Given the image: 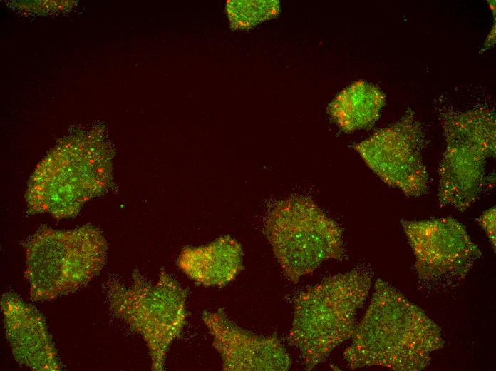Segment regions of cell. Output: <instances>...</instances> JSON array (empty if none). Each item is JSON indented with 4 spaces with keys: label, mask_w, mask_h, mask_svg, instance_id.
Wrapping results in <instances>:
<instances>
[{
    "label": "cell",
    "mask_w": 496,
    "mask_h": 371,
    "mask_svg": "<svg viewBox=\"0 0 496 371\" xmlns=\"http://www.w3.org/2000/svg\"><path fill=\"white\" fill-rule=\"evenodd\" d=\"M264 231L285 278L294 284L324 261L343 255L342 229L309 197L292 195L277 202Z\"/></svg>",
    "instance_id": "8992f818"
},
{
    "label": "cell",
    "mask_w": 496,
    "mask_h": 371,
    "mask_svg": "<svg viewBox=\"0 0 496 371\" xmlns=\"http://www.w3.org/2000/svg\"><path fill=\"white\" fill-rule=\"evenodd\" d=\"M6 337L14 357L33 370H60L61 363L43 316L14 293L2 295Z\"/></svg>",
    "instance_id": "8fae6325"
},
{
    "label": "cell",
    "mask_w": 496,
    "mask_h": 371,
    "mask_svg": "<svg viewBox=\"0 0 496 371\" xmlns=\"http://www.w3.org/2000/svg\"><path fill=\"white\" fill-rule=\"evenodd\" d=\"M445 150L439 167L438 198L441 207L462 212L487 187L486 165L495 156V115L478 108L441 113Z\"/></svg>",
    "instance_id": "5b68a950"
},
{
    "label": "cell",
    "mask_w": 496,
    "mask_h": 371,
    "mask_svg": "<svg viewBox=\"0 0 496 371\" xmlns=\"http://www.w3.org/2000/svg\"><path fill=\"white\" fill-rule=\"evenodd\" d=\"M343 357L351 369L380 366L397 371L425 369L443 347L439 327L388 282L378 279L369 306L356 326Z\"/></svg>",
    "instance_id": "6da1fadb"
},
{
    "label": "cell",
    "mask_w": 496,
    "mask_h": 371,
    "mask_svg": "<svg viewBox=\"0 0 496 371\" xmlns=\"http://www.w3.org/2000/svg\"><path fill=\"white\" fill-rule=\"evenodd\" d=\"M495 207L483 212L478 218V222L485 232L494 250H495Z\"/></svg>",
    "instance_id": "9a60e30c"
},
{
    "label": "cell",
    "mask_w": 496,
    "mask_h": 371,
    "mask_svg": "<svg viewBox=\"0 0 496 371\" xmlns=\"http://www.w3.org/2000/svg\"><path fill=\"white\" fill-rule=\"evenodd\" d=\"M203 321L227 371H285L292 361L276 334L262 336L230 321L223 310L205 312Z\"/></svg>",
    "instance_id": "30bf717a"
},
{
    "label": "cell",
    "mask_w": 496,
    "mask_h": 371,
    "mask_svg": "<svg viewBox=\"0 0 496 371\" xmlns=\"http://www.w3.org/2000/svg\"><path fill=\"white\" fill-rule=\"evenodd\" d=\"M371 277L353 269L326 278L294 300L289 344L299 352L306 370H311L339 345L351 338L358 310L371 286Z\"/></svg>",
    "instance_id": "3957f363"
},
{
    "label": "cell",
    "mask_w": 496,
    "mask_h": 371,
    "mask_svg": "<svg viewBox=\"0 0 496 371\" xmlns=\"http://www.w3.org/2000/svg\"><path fill=\"white\" fill-rule=\"evenodd\" d=\"M401 223L420 278H463L482 255L465 227L453 218L402 220Z\"/></svg>",
    "instance_id": "9c48e42d"
},
{
    "label": "cell",
    "mask_w": 496,
    "mask_h": 371,
    "mask_svg": "<svg viewBox=\"0 0 496 371\" xmlns=\"http://www.w3.org/2000/svg\"><path fill=\"white\" fill-rule=\"evenodd\" d=\"M107 248L101 231L92 225L70 230L41 227L25 244L31 298L50 300L84 286L103 270Z\"/></svg>",
    "instance_id": "277c9868"
},
{
    "label": "cell",
    "mask_w": 496,
    "mask_h": 371,
    "mask_svg": "<svg viewBox=\"0 0 496 371\" xmlns=\"http://www.w3.org/2000/svg\"><path fill=\"white\" fill-rule=\"evenodd\" d=\"M180 269L195 283L224 286L243 269L240 244L229 236L204 247L186 248L179 258Z\"/></svg>",
    "instance_id": "7c38bea8"
},
{
    "label": "cell",
    "mask_w": 496,
    "mask_h": 371,
    "mask_svg": "<svg viewBox=\"0 0 496 371\" xmlns=\"http://www.w3.org/2000/svg\"><path fill=\"white\" fill-rule=\"evenodd\" d=\"M424 142L423 128L408 109L398 121L353 148L384 183L407 196L420 197L429 184L422 156Z\"/></svg>",
    "instance_id": "ba28073f"
},
{
    "label": "cell",
    "mask_w": 496,
    "mask_h": 371,
    "mask_svg": "<svg viewBox=\"0 0 496 371\" xmlns=\"http://www.w3.org/2000/svg\"><path fill=\"white\" fill-rule=\"evenodd\" d=\"M385 102L384 93L376 86L358 81L334 98L328 112L343 131L351 133L372 126Z\"/></svg>",
    "instance_id": "4fadbf2b"
},
{
    "label": "cell",
    "mask_w": 496,
    "mask_h": 371,
    "mask_svg": "<svg viewBox=\"0 0 496 371\" xmlns=\"http://www.w3.org/2000/svg\"><path fill=\"white\" fill-rule=\"evenodd\" d=\"M280 11L277 0H229L226 11L233 30L248 29L276 17Z\"/></svg>",
    "instance_id": "5bb4252c"
},
{
    "label": "cell",
    "mask_w": 496,
    "mask_h": 371,
    "mask_svg": "<svg viewBox=\"0 0 496 371\" xmlns=\"http://www.w3.org/2000/svg\"><path fill=\"white\" fill-rule=\"evenodd\" d=\"M107 295L115 315L145 341L152 370H162L167 350L186 322L185 291L165 271L155 284L135 272L130 286L113 281Z\"/></svg>",
    "instance_id": "52a82bcc"
},
{
    "label": "cell",
    "mask_w": 496,
    "mask_h": 371,
    "mask_svg": "<svg viewBox=\"0 0 496 371\" xmlns=\"http://www.w3.org/2000/svg\"><path fill=\"white\" fill-rule=\"evenodd\" d=\"M62 141L36 166L25 199L28 213L73 217L112 186V150L99 133Z\"/></svg>",
    "instance_id": "7a4b0ae2"
}]
</instances>
